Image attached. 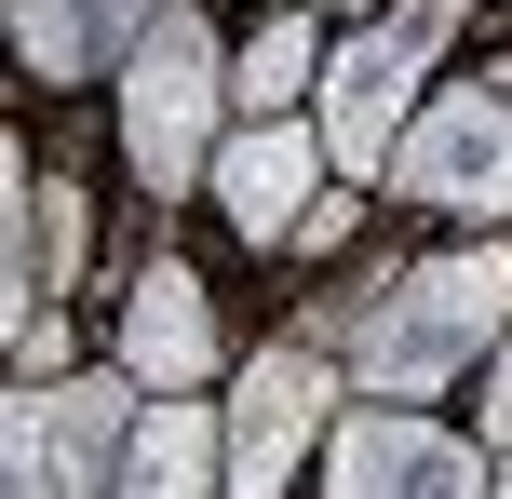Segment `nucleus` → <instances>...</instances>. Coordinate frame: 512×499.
I'll return each mask as SVG.
<instances>
[{
  "label": "nucleus",
  "mask_w": 512,
  "mask_h": 499,
  "mask_svg": "<svg viewBox=\"0 0 512 499\" xmlns=\"http://www.w3.org/2000/svg\"><path fill=\"white\" fill-rule=\"evenodd\" d=\"M149 27H162V0H14L27 81H108V68H135Z\"/></svg>",
  "instance_id": "nucleus-10"
},
{
  "label": "nucleus",
  "mask_w": 512,
  "mask_h": 499,
  "mask_svg": "<svg viewBox=\"0 0 512 499\" xmlns=\"http://www.w3.org/2000/svg\"><path fill=\"white\" fill-rule=\"evenodd\" d=\"M216 365H230V351H216L203 270H189V257H149V270H135V297H122V378H135L149 405H176V392H203Z\"/></svg>",
  "instance_id": "nucleus-8"
},
{
  "label": "nucleus",
  "mask_w": 512,
  "mask_h": 499,
  "mask_svg": "<svg viewBox=\"0 0 512 499\" xmlns=\"http://www.w3.org/2000/svg\"><path fill=\"white\" fill-rule=\"evenodd\" d=\"M216 95H230V41H216V14L203 0H162V27L135 41V68H122V162H135V189L149 203H176V189H203L216 176Z\"/></svg>",
  "instance_id": "nucleus-2"
},
{
  "label": "nucleus",
  "mask_w": 512,
  "mask_h": 499,
  "mask_svg": "<svg viewBox=\"0 0 512 499\" xmlns=\"http://www.w3.org/2000/svg\"><path fill=\"white\" fill-rule=\"evenodd\" d=\"M122 419H135V378H14V419H0L14 499H108L122 486Z\"/></svg>",
  "instance_id": "nucleus-4"
},
{
  "label": "nucleus",
  "mask_w": 512,
  "mask_h": 499,
  "mask_svg": "<svg viewBox=\"0 0 512 499\" xmlns=\"http://www.w3.org/2000/svg\"><path fill=\"white\" fill-rule=\"evenodd\" d=\"M445 27H459V0H391L364 41H337L324 54V162L337 176H391V149H405V122L432 108V54H445Z\"/></svg>",
  "instance_id": "nucleus-3"
},
{
  "label": "nucleus",
  "mask_w": 512,
  "mask_h": 499,
  "mask_svg": "<svg viewBox=\"0 0 512 499\" xmlns=\"http://www.w3.org/2000/svg\"><path fill=\"white\" fill-rule=\"evenodd\" d=\"M108 499H230V419L216 405H149V432L122 446V486Z\"/></svg>",
  "instance_id": "nucleus-11"
},
{
  "label": "nucleus",
  "mask_w": 512,
  "mask_h": 499,
  "mask_svg": "<svg viewBox=\"0 0 512 499\" xmlns=\"http://www.w3.org/2000/svg\"><path fill=\"white\" fill-rule=\"evenodd\" d=\"M324 27H310V14H270V27H256V41H230V95H243V122H283V108H297V95H324Z\"/></svg>",
  "instance_id": "nucleus-12"
},
{
  "label": "nucleus",
  "mask_w": 512,
  "mask_h": 499,
  "mask_svg": "<svg viewBox=\"0 0 512 499\" xmlns=\"http://www.w3.org/2000/svg\"><path fill=\"white\" fill-rule=\"evenodd\" d=\"M486 446H499V459H512V338H499V351H486Z\"/></svg>",
  "instance_id": "nucleus-13"
},
{
  "label": "nucleus",
  "mask_w": 512,
  "mask_h": 499,
  "mask_svg": "<svg viewBox=\"0 0 512 499\" xmlns=\"http://www.w3.org/2000/svg\"><path fill=\"white\" fill-rule=\"evenodd\" d=\"M512 338V243H459V257H405L364 284L351 324V378L364 405H432Z\"/></svg>",
  "instance_id": "nucleus-1"
},
{
  "label": "nucleus",
  "mask_w": 512,
  "mask_h": 499,
  "mask_svg": "<svg viewBox=\"0 0 512 499\" xmlns=\"http://www.w3.org/2000/svg\"><path fill=\"white\" fill-rule=\"evenodd\" d=\"M486 486H499L486 446L418 405H351L324 432V499H486Z\"/></svg>",
  "instance_id": "nucleus-6"
},
{
  "label": "nucleus",
  "mask_w": 512,
  "mask_h": 499,
  "mask_svg": "<svg viewBox=\"0 0 512 499\" xmlns=\"http://www.w3.org/2000/svg\"><path fill=\"white\" fill-rule=\"evenodd\" d=\"M203 189H216V216L243 243H297V216L324 203V122H243Z\"/></svg>",
  "instance_id": "nucleus-9"
},
{
  "label": "nucleus",
  "mask_w": 512,
  "mask_h": 499,
  "mask_svg": "<svg viewBox=\"0 0 512 499\" xmlns=\"http://www.w3.org/2000/svg\"><path fill=\"white\" fill-rule=\"evenodd\" d=\"M230 499H283V473L310 459V432H337V365H310V338L256 351L230 378Z\"/></svg>",
  "instance_id": "nucleus-7"
},
{
  "label": "nucleus",
  "mask_w": 512,
  "mask_h": 499,
  "mask_svg": "<svg viewBox=\"0 0 512 499\" xmlns=\"http://www.w3.org/2000/svg\"><path fill=\"white\" fill-rule=\"evenodd\" d=\"M486 499H512V459H499V486H486Z\"/></svg>",
  "instance_id": "nucleus-14"
},
{
  "label": "nucleus",
  "mask_w": 512,
  "mask_h": 499,
  "mask_svg": "<svg viewBox=\"0 0 512 499\" xmlns=\"http://www.w3.org/2000/svg\"><path fill=\"white\" fill-rule=\"evenodd\" d=\"M391 203H418V216H512V68L459 81V95H432L405 122Z\"/></svg>",
  "instance_id": "nucleus-5"
}]
</instances>
